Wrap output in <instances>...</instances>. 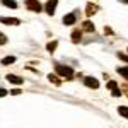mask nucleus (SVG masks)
I'll list each match as a JSON object with an SVG mask.
<instances>
[{
  "instance_id": "nucleus-15",
  "label": "nucleus",
  "mask_w": 128,
  "mask_h": 128,
  "mask_svg": "<svg viewBox=\"0 0 128 128\" xmlns=\"http://www.w3.org/2000/svg\"><path fill=\"white\" fill-rule=\"evenodd\" d=\"M118 74L123 75L125 79H128V67H121V68H118Z\"/></svg>"
},
{
  "instance_id": "nucleus-11",
  "label": "nucleus",
  "mask_w": 128,
  "mask_h": 128,
  "mask_svg": "<svg viewBox=\"0 0 128 128\" xmlns=\"http://www.w3.org/2000/svg\"><path fill=\"white\" fill-rule=\"evenodd\" d=\"M56 46H58V41H50L48 44H46V50H48L50 53H53L56 50Z\"/></svg>"
},
{
  "instance_id": "nucleus-16",
  "label": "nucleus",
  "mask_w": 128,
  "mask_h": 128,
  "mask_svg": "<svg viewBox=\"0 0 128 128\" xmlns=\"http://www.w3.org/2000/svg\"><path fill=\"white\" fill-rule=\"evenodd\" d=\"M48 79H50V82H53V84H56V86H60V84H62V82H60V79L56 77V75H51V74H50Z\"/></svg>"
},
{
  "instance_id": "nucleus-4",
  "label": "nucleus",
  "mask_w": 128,
  "mask_h": 128,
  "mask_svg": "<svg viewBox=\"0 0 128 128\" xmlns=\"http://www.w3.org/2000/svg\"><path fill=\"white\" fill-rule=\"evenodd\" d=\"M0 22L7 24V26H17V24H20V20L16 19V17H0Z\"/></svg>"
},
{
  "instance_id": "nucleus-3",
  "label": "nucleus",
  "mask_w": 128,
  "mask_h": 128,
  "mask_svg": "<svg viewBox=\"0 0 128 128\" xmlns=\"http://www.w3.org/2000/svg\"><path fill=\"white\" fill-rule=\"evenodd\" d=\"M75 20H77V14L75 12H70V14H67L63 17V24L65 26H72V24H75Z\"/></svg>"
},
{
  "instance_id": "nucleus-10",
  "label": "nucleus",
  "mask_w": 128,
  "mask_h": 128,
  "mask_svg": "<svg viewBox=\"0 0 128 128\" xmlns=\"http://www.w3.org/2000/svg\"><path fill=\"white\" fill-rule=\"evenodd\" d=\"M80 38H82V31L75 29L74 32H72V41H74V43H79V41H80Z\"/></svg>"
},
{
  "instance_id": "nucleus-5",
  "label": "nucleus",
  "mask_w": 128,
  "mask_h": 128,
  "mask_svg": "<svg viewBox=\"0 0 128 128\" xmlns=\"http://www.w3.org/2000/svg\"><path fill=\"white\" fill-rule=\"evenodd\" d=\"M56 4H58V0H48V4H46V12H48V16H53V14H55Z\"/></svg>"
},
{
  "instance_id": "nucleus-1",
  "label": "nucleus",
  "mask_w": 128,
  "mask_h": 128,
  "mask_svg": "<svg viewBox=\"0 0 128 128\" xmlns=\"http://www.w3.org/2000/svg\"><path fill=\"white\" fill-rule=\"evenodd\" d=\"M55 70H56V74H60L62 77L74 79V70L70 68V67H63V65H60V63H55Z\"/></svg>"
},
{
  "instance_id": "nucleus-23",
  "label": "nucleus",
  "mask_w": 128,
  "mask_h": 128,
  "mask_svg": "<svg viewBox=\"0 0 128 128\" xmlns=\"http://www.w3.org/2000/svg\"><path fill=\"white\" fill-rule=\"evenodd\" d=\"M123 89H125V90H126V96H128V86H125V87H123Z\"/></svg>"
},
{
  "instance_id": "nucleus-17",
  "label": "nucleus",
  "mask_w": 128,
  "mask_h": 128,
  "mask_svg": "<svg viewBox=\"0 0 128 128\" xmlns=\"http://www.w3.org/2000/svg\"><path fill=\"white\" fill-rule=\"evenodd\" d=\"M108 89H111V90H114V89H118V84H116L114 80H109V82H108Z\"/></svg>"
},
{
  "instance_id": "nucleus-2",
  "label": "nucleus",
  "mask_w": 128,
  "mask_h": 128,
  "mask_svg": "<svg viewBox=\"0 0 128 128\" xmlns=\"http://www.w3.org/2000/svg\"><path fill=\"white\" fill-rule=\"evenodd\" d=\"M26 7L31 12H41V4L38 0H26Z\"/></svg>"
},
{
  "instance_id": "nucleus-19",
  "label": "nucleus",
  "mask_w": 128,
  "mask_h": 128,
  "mask_svg": "<svg viewBox=\"0 0 128 128\" xmlns=\"http://www.w3.org/2000/svg\"><path fill=\"white\" fill-rule=\"evenodd\" d=\"M7 43V38H5V34H2L0 32V44H5Z\"/></svg>"
},
{
  "instance_id": "nucleus-12",
  "label": "nucleus",
  "mask_w": 128,
  "mask_h": 128,
  "mask_svg": "<svg viewBox=\"0 0 128 128\" xmlns=\"http://www.w3.org/2000/svg\"><path fill=\"white\" fill-rule=\"evenodd\" d=\"M2 4H4L5 7H10V9H16V7H17V2H16V0H2Z\"/></svg>"
},
{
  "instance_id": "nucleus-24",
  "label": "nucleus",
  "mask_w": 128,
  "mask_h": 128,
  "mask_svg": "<svg viewBox=\"0 0 128 128\" xmlns=\"http://www.w3.org/2000/svg\"><path fill=\"white\" fill-rule=\"evenodd\" d=\"M120 2H123V4H128V0H120Z\"/></svg>"
},
{
  "instance_id": "nucleus-8",
  "label": "nucleus",
  "mask_w": 128,
  "mask_h": 128,
  "mask_svg": "<svg viewBox=\"0 0 128 128\" xmlns=\"http://www.w3.org/2000/svg\"><path fill=\"white\" fill-rule=\"evenodd\" d=\"M98 12V5L96 4H87V10H86V14L87 16H94Z\"/></svg>"
},
{
  "instance_id": "nucleus-6",
  "label": "nucleus",
  "mask_w": 128,
  "mask_h": 128,
  "mask_svg": "<svg viewBox=\"0 0 128 128\" xmlns=\"http://www.w3.org/2000/svg\"><path fill=\"white\" fill-rule=\"evenodd\" d=\"M84 82H86V86H87V87H92V89H98L99 87V82L94 79V77H86Z\"/></svg>"
},
{
  "instance_id": "nucleus-7",
  "label": "nucleus",
  "mask_w": 128,
  "mask_h": 128,
  "mask_svg": "<svg viewBox=\"0 0 128 128\" xmlns=\"http://www.w3.org/2000/svg\"><path fill=\"white\" fill-rule=\"evenodd\" d=\"M7 80H9L10 84H17V86H20V84L24 82V80L20 79V77H17V75H14V74H9V75H7Z\"/></svg>"
},
{
  "instance_id": "nucleus-20",
  "label": "nucleus",
  "mask_w": 128,
  "mask_h": 128,
  "mask_svg": "<svg viewBox=\"0 0 128 128\" xmlns=\"http://www.w3.org/2000/svg\"><path fill=\"white\" fill-rule=\"evenodd\" d=\"M113 96H114V98H118V96H121V92H120V89H114V90H113Z\"/></svg>"
},
{
  "instance_id": "nucleus-13",
  "label": "nucleus",
  "mask_w": 128,
  "mask_h": 128,
  "mask_svg": "<svg viewBox=\"0 0 128 128\" xmlns=\"http://www.w3.org/2000/svg\"><path fill=\"white\" fill-rule=\"evenodd\" d=\"M14 62H16V56H5V58H2V65H10Z\"/></svg>"
},
{
  "instance_id": "nucleus-21",
  "label": "nucleus",
  "mask_w": 128,
  "mask_h": 128,
  "mask_svg": "<svg viewBox=\"0 0 128 128\" xmlns=\"http://www.w3.org/2000/svg\"><path fill=\"white\" fill-rule=\"evenodd\" d=\"M4 96H7V90H5V89H2V87H0V98H4Z\"/></svg>"
},
{
  "instance_id": "nucleus-18",
  "label": "nucleus",
  "mask_w": 128,
  "mask_h": 128,
  "mask_svg": "<svg viewBox=\"0 0 128 128\" xmlns=\"http://www.w3.org/2000/svg\"><path fill=\"white\" fill-rule=\"evenodd\" d=\"M118 58L123 60V62H126L128 63V55H125V53H118Z\"/></svg>"
},
{
  "instance_id": "nucleus-9",
  "label": "nucleus",
  "mask_w": 128,
  "mask_h": 128,
  "mask_svg": "<svg viewBox=\"0 0 128 128\" xmlns=\"http://www.w3.org/2000/svg\"><path fill=\"white\" fill-rule=\"evenodd\" d=\"M82 29L87 31V32H92V31H94V24H92L90 20H86V22L82 24Z\"/></svg>"
},
{
  "instance_id": "nucleus-22",
  "label": "nucleus",
  "mask_w": 128,
  "mask_h": 128,
  "mask_svg": "<svg viewBox=\"0 0 128 128\" xmlns=\"http://www.w3.org/2000/svg\"><path fill=\"white\" fill-rule=\"evenodd\" d=\"M10 92H12L14 96H17V94H20V90H19V89H14V90H10Z\"/></svg>"
},
{
  "instance_id": "nucleus-14",
  "label": "nucleus",
  "mask_w": 128,
  "mask_h": 128,
  "mask_svg": "<svg viewBox=\"0 0 128 128\" xmlns=\"http://www.w3.org/2000/svg\"><path fill=\"white\" fill-rule=\"evenodd\" d=\"M118 113L121 114V116L128 118V108H126V106H120V108H118Z\"/></svg>"
}]
</instances>
